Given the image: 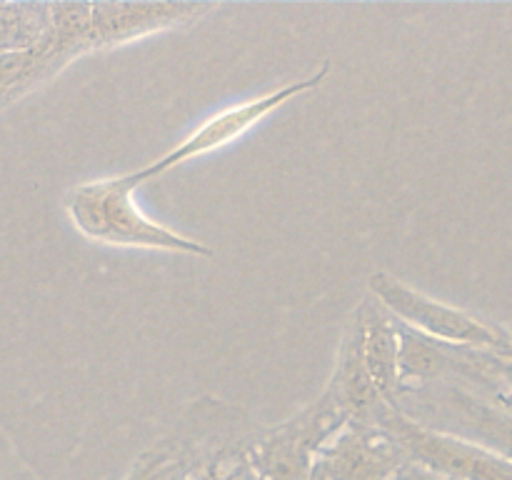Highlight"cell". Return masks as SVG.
Masks as SVG:
<instances>
[{"label":"cell","mask_w":512,"mask_h":480,"mask_svg":"<svg viewBox=\"0 0 512 480\" xmlns=\"http://www.w3.org/2000/svg\"><path fill=\"white\" fill-rule=\"evenodd\" d=\"M408 463V450L388 425L348 420L320 453L313 480H398Z\"/></svg>","instance_id":"8992f818"},{"label":"cell","mask_w":512,"mask_h":480,"mask_svg":"<svg viewBox=\"0 0 512 480\" xmlns=\"http://www.w3.org/2000/svg\"><path fill=\"white\" fill-rule=\"evenodd\" d=\"M53 3L0 5V58L30 50L50 25Z\"/></svg>","instance_id":"9c48e42d"},{"label":"cell","mask_w":512,"mask_h":480,"mask_svg":"<svg viewBox=\"0 0 512 480\" xmlns=\"http://www.w3.org/2000/svg\"><path fill=\"white\" fill-rule=\"evenodd\" d=\"M368 288L373 300H378L398 323L435 343L512 355V328L490 323L455 305L440 303L383 270L370 275Z\"/></svg>","instance_id":"3957f363"},{"label":"cell","mask_w":512,"mask_h":480,"mask_svg":"<svg viewBox=\"0 0 512 480\" xmlns=\"http://www.w3.org/2000/svg\"><path fill=\"white\" fill-rule=\"evenodd\" d=\"M250 435L253 433L243 435V438L210 453L203 463L195 465L190 480H258V473H255L253 460H250L248 453Z\"/></svg>","instance_id":"30bf717a"},{"label":"cell","mask_w":512,"mask_h":480,"mask_svg":"<svg viewBox=\"0 0 512 480\" xmlns=\"http://www.w3.org/2000/svg\"><path fill=\"white\" fill-rule=\"evenodd\" d=\"M328 75L330 63L325 60L318 70H313V73L305 75V78L290 80V83L268 90V93L258 95V98L245 100V103L240 105H230V108L210 115L203 125H198L190 135H185L175 148H170L168 153L160 155L158 160H153V163L143 165V168L138 170H130V180L140 188V185L148 183V180H158L160 175L178 168V165L188 163V160L225 148V145H230L233 140L243 138L248 130H253L260 120L268 118V115L275 113L278 108H283L285 103L310 93V90L320 88V85L328 80Z\"/></svg>","instance_id":"5b68a950"},{"label":"cell","mask_w":512,"mask_h":480,"mask_svg":"<svg viewBox=\"0 0 512 480\" xmlns=\"http://www.w3.org/2000/svg\"><path fill=\"white\" fill-rule=\"evenodd\" d=\"M345 333L355 340L360 360L378 393L383 395L385 403L398 410V400L405 390L403 368H400L403 325L378 300L368 298L358 305Z\"/></svg>","instance_id":"ba28073f"},{"label":"cell","mask_w":512,"mask_h":480,"mask_svg":"<svg viewBox=\"0 0 512 480\" xmlns=\"http://www.w3.org/2000/svg\"><path fill=\"white\" fill-rule=\"evenodd\" d=\"M498 358H500V368H503L505 380H508V385L512 388V355H498Z\"/></svg>","instance_id":"5bb4252c"},{"label":"cell","mask_w":512,"mask_h":480,"mask_svg":"<svg viewBox=\"0 0 512 480\" xmlns=\"http://www.w3.org/2000/svg\"><path fill=\"white\" fill-rule=\"evenodd\" d=\"M203 460H205V458H203ZM203 460H188V463L178 465V468H175L173 473H170L165 480H190V473H193V470H195V465L203 463Z\"/></svg>","instance_id":"4fadbf2b"},{"label":"cell","mask_w":512,"mask_h":480,"mask_svg":"<svg viewBox=\"0 0 512 480\" xmlns=\"http://www.w3.org/2000/svg\"><path fill=\"white\" fill-rule=\"evenodd\" d=\"M28 65V50L0 58V110H5L15 100L23 98V83L25 75H28Z\"/></svg>","instance_id":"8fae6325"},{"label":"cell","mask_w":512,"mask_h":480,"mask_svg":"<svg viewBox=\"0 0 512 480\" xmlns=\"http://www.w3.org/2000/svg\"><path fill=\"white\" fill-rule=\"evenodd\" d=\"M348 420L333 393L323 390L283 423L253 430L248 453L258 480H313L320 453Z\"/></svg>","instance_id":"277c9868"},{"label":"cell","mask_w":512,"mask_h":480,"mask_svg":"<svg viewBox=\"0 0 512 480\" xmlns=\"http://www.w3.org/2000/svg\"><path fill=\"white\" fill-rule=\"evenodd\" d=\"M398 413L423 428L480 445L512 463V405L453 383L405 388Z\"/></svg>","instance_id":"7a4b0ae2"},{"label":"cell","mask_w":512,"mask_h":480,"mask_svg":"<svg viewBox=\"0 0 512 480\" xmlns=\"http://www.w3.org/2000/svg\"><path fill=\"white\" fill-rule=\"evenodd\" d=\"M398 480H450V478L433 473V470L423 468V465H418V463H413V460H410V463L405 465L403 470H400Z\"/></svg>","instance_id":"7c38bea8"},{"label":"cell","mask_w":512,"mask_h":480,"mask_svg":"<svg viewBox=\"0 0 512 480\" xmlns=\"http://www.w3.org/2000/svg\"><path fill=\"white\" fill-rule=\"evenodd\" d=\"M138 185L128 173L70 188L63 198L65 215L83 238L115 248L160 250V253L213 258L215 250L148 218L135 200Z\"/></svg>","instance_id":"6da1fadb"},{"label":"cell","mask_w":512,"mask_h":480,"mask_svg":"<svg viewBox=\"0 0 512 480\" xmlns=\"http://www.w3.org/2000/svg\"><path fill=\"white\" fill-rule=\"evenodd\" d=\"M378 423L393 430L413 463L423 465L433 473L445 475L450 480H512L510 460L500 458L480 445L468 443V440L423 428L400 415L398 410H390Z\"/></svg>","instance_id":"52a82bcc"}]
</instances>
